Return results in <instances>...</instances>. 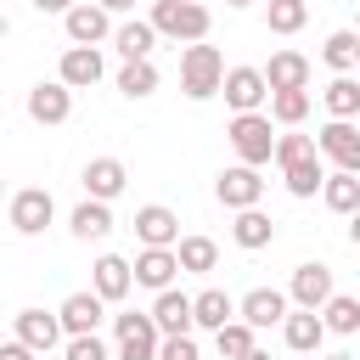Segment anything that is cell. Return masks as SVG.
<instances>
[{"instance_id": "cell-1", "label": "cell", "mask_w": 360, "mask_h": 360, "mask_svg": "<svg viewBox=\"0 0 360 360\" xmlns=\"http://www.w3.org/2000/svg\"><path fill=\"white\" fill-rule=\"evenodd\" d=\"M225 56H219V45H186L180 51V96L186 101H214L219 90H225Z\"/></svg>"}, {"instance_id": "cell-2", "label": "cell", "mask_w": 360, "mask_h": 360, "mask_svg": "<svg viewBox=\"0 0 360 360\" xmlns=\"http://www.w3.org/2000/svg\"><path fill=\"white\" fill-rule=\"evenodd\" d=\"M163 39H174V45H202L208 39V28H214V17H208V6L202 0H152V17H146Z\"/></svg>"}, {"instance_id": "cell-3", "label": "cell", "mask_w": 360, "mask_h": 360, "mask_svg": "<svg viewBox=\"0 0 360 360\" xmlns=\"http://www.w3.org/2000/svg\"><path fill=\"white\" fill-rule=\"evenodd\" d=\"M270 124H276L270 112H236V118H231L225 135H231V146H236V163L264 169V163L276 158V141H281V135H270Z\"/></svg>"}, {"instance_id": "cell-4", "label": "cell", "mask_w": 360, "mask_h": 360, "mask_svg": "<svg viewBox=\"0 0 360 360\" xmlns=\"http://www.w3.org/2000/svg\"><path fill=\"white\" fill-rule=\"evenodd\" d=\"M112 332H118V360H158V349H163V332H158L152 309L146 315L141 309L112 315Z\"/></svg>"}, {"instance_id": "cell-5", "label": "cell", "mask_w": 360, "mask_h": 360, "mask_svg": "<svg viewBox=\"0 0 360 360\" xmlns=\"http://www.w3.org/2000/svg\"><path fill=\"white\" fill-rule=\"evenodd\" d=\"M315 146H321V158H326L332 169H343V174H360V129H354L349 118H332V124H321V129H315Z\"/></svg>"}, {"instance_id": "cell-6", "label": "cell", "mask_w": 360, "mask_h": 360, "mask_svg": "<svg viewBox=\"0 0 360 360\" xmlns=\"http://www.w3.org/2000/svg\"><path fill=\"white\" fill-rule=\"evenodd\" d=\"M214 197H219L231 214H242V208H259V197H264V180H259V169H248V163H231V169H219V180H214Z\"/></svg>"}, {"instance_id": "cell-7", "label": "cell", "mask_w": 360, "mask_h": 360, "mask_svg": "<svg viewBox=\"0 0 360 360\" xmlns=\"http://www.w3.org/2000/svg\"><path fill=\"white\" fill-rule=\"evenodd\" d=\"M6 214H11V231H17V236H39V231L56 219V202H51L45 186H22V191L11 197Z\"/></svg>"}, {"instance_id": "cell-8", "label": "cell", "mask_w": 360, "mask_h": 360, "mask_svg": "<svg viewBox=\"0 0 360 360\" xmlns=\"http://www.w3.org/2000/svg\"><path fill=\"white\" fill-rule=\"evenodd\" d=\"M287 298H292V309H326L332 298H338V287H332V270L326 264H298L292 270V281H287Z\"/></svg>"}, {"instance_id": "cell-9", "label": "cell", "mask_w": 360, "mask_h": 360, "mask_svg": "<svg viewBox=\"0 0 360 360\" xmlns=\"http://www.w3.org/2000/svg\"><path fill=\"white\" fill-rule=\"evenodd\" d=\"M219 96H225L231 112H259V107L270 101V79H264V68H231Z\"/></svg>"}, {"instance_id": "cell-10", "label": "cell", "mask_w": 360, "mask_h": 360, "mask_svg": "<svg viewBox=\"0 0 360 360\" xmlns=\"http://www.w3.org/2000/svg\"><path fill=\"white\" fill-rule=\"evenodd\" d=\"M11 338H22L34 354H51L68 332H62V315H51V309H17L11 315Z\"/></svg>"}, {"instance_id": "cell-11", "label": "cell", "mask_w": 360, "mask_h": 360, "mask_svg": "<svg viewBox=\"0 0 360 360\" xmlns=\"http://www.w3.org/2000/svg\"><path fill=\"white\" fill-rule=\"evenodd\" d=\"M152 321H158V332H163V338H186V332L197 326V298H191V292H180V287H169V292H158V298H152Z\"/></svg>"}, {"instance_id": "cell-12", "label": "cell", "mask_w": 360, "mask_h": 360, "mask_svg": "<svg viewBox=\"0 0 360 360\" xmlns=\"http://www.w3.org/2000/svg\"><path fill=\"white\" fill-rule=\"evenodd\" d=\"M62 28H68V45H101L107 34H118V28H112V11H101L96 0H79V6L62 17Z\"/></svg>"}, {"instance_id": "cell-13", "label": "cell", "mask_w": 360, "mask_h": 360, "mask_svg": "<svg viewBox=\"0 0 360 360\" xmlns=\"http://www.w3.org/2000/svg\"><path fill=\"white\" fill-rule=\"evenodd\" d=\"M101 73H107V62H101L96 45H68L62 62H56V79L68 90H90V84H101Z\"/></svg>"}, {"instance_id": "cell-14", "label": "cell", "mask_w": 360, "mask_h": 360, "mask_svg": "<svg viewBox=\"0 0 360 360\" xmlns=\"http://www.w3.org/2000/svg\"><path fill=\"white\" fill-rule=\"evenodd\" d=\"M135 236H141V248H180V214L163 202H146V208H135Z\"/></svg>"}, {"instance_id": "cell-15", "label": "cell", "mask_w": 360, "mask_h": 360, "mask_svg": "<svg viewBox=\"0 0 360 360\" xmlns=\"http://www.w3.org/2000/svg\"><path fill=\"white\" fill-rule=\"evenodd\" d=\"M56 315H62V332H68V338H90V332L101 326V315H107V298H101L96 287H90V292H68Z\"/></svg>"}, {"instance_id": "cell-16", "label": "cell", "mask_w": 360, "mask_h": 360, "mask_svg": "<svg viewBox=\"0 0 360 360\" xmlns=\"http://www.w3.org/2000/svg\"><path fill=\"white\" fill-rule=\"evenodd\" d=\"M68 112H73V90L62 79H39L28 90V118L34 124H68Z\"/></svg>"}, {"instance_id": "cell-17", "label": "cell", "mask_w": 360, "mask_h": 360, "mask_svg": "<svg viewBox=\"0 0 360 360\" xmlns=\"http://www.w3.org/2000/svg\"><path fill=\"white\" fill-rule=\"evenodd\" d=\"M174 276H180V253H174V248H141V253H135V287L169 292Z\"/></svg>"}, {"instance_id": "cell-18", "label": "cell", "mask_w": 360, "mask_h": 360, "mask_svg": "<svg viewBox=\"0 0 360 360\" xmlns=\"http://www.w3.org/2000/svg\"><path fill=\"white\" fill-rule=\"evenodd\" d=\"M90 287H96L107 304H124V298H129V287H135V264H129V259H118V253H101V259L90 264Z\"/></svg>"}, {"instance_id": "cell-19", "label": "cell", "mask_w": 360, "mask_h": 360, "mask_svg": "<svg viewBox=\"0 0 360 360\" xmlns=\"http://www.w3.org/2000/svg\"><path fill=\"white\" fill-rule=\"evenodd\" d=\"M79 180H84V197H96V202H112V197L129 186V169H124L118 158H90Z\"/></svg>"}, {"instance_id": "cell-20", "label": "cell", "mask_w": 360, "mask_h": 360, "mask_svg": "<svg viewBox=\"0 0 360 360\" xmlns=\"http://www.w3.org/2000/svg\"><path fill=\"white\" fill-rule=\"evenodd\" d=\"M287 304H292L287 292H276V287H253V292L242 298V321H248L253 332H264V326H281V321L292 315Z\"/></svg>"}, {"instance_id": "cell-21", "label": "cell", "mask_w": 360, "mask_h": 360, "mask_svg": "<svg viewBox=\"0 0 360 360\" xmlns=\"http://www.w3.org/2000/svg\"><path fill=\"white\" fill-rule=\"evenodd\" d=\"M281 338H287L292 354H315V349L326 343V321H321V309H292V315L281 321Z\"/></svg>"}, {"instance_id": "cell-22", "label": "cell", "mask_w": 360, "mask_h": 360, "mask_svg": "<svg viewBox=\"0 0 360 360\" xmlns=\"http://www.w3.org/2000/svg\"><path fill=\"white\" fill-rule=\"evenodd\" d=\"M264 79H270V96H276V90H309V56L276 51V56L264 62Z\"/></svg>"}, {"instance_id": "cell-23", "label": "cell", "mask_w": 360, "mask_h": 360, "mask_svg": "<svg viewBox=\"0 0 360 360\" xmlns=\"http://www.w3.org/2000/svg\"><path fill=\"white\" fill-rule=\"evenodd\" d=\"M231 242H236V248H248V253H259V248H270V242H276V219H270L264 208H242V214L231 219Z\"/></svg>"}, {"instance_id": "cell-24", "label": "cell", "mask_w": 360, "mask_h": 360, "mask_svg": "<svg viewBox=\"0 0 360 360\" xmlns=\"http://www.w3.org/2000/svg\"><path fill=\"white\" fill-rule=\"evenodd\" d=\"M242 315V298H231L225 287H202L197 292V326L202 332H219V326H231Z\"/></svg>"}, {"instance_id": "cell-25", "label": "cell", "mask_w": 360, "mask_h": 360, "mask_svg": "<svg viewBox=\"0 0 360 360\" xmlns=\"http://www.w3.org/2000/svg\"><path fill=\"white\" fill-rule=\"evenodd\" d=\"M158 39H163V34H158L152 22H141V17L118 22V34H112V45H118L124 62H152V45H158Z\"/></svg>"}, {"instance_id": "cell-26", "label": "cell", "mask_w": 360, "mask_h": 360, "mask_svg": "<svg viewBox=\"0 0 360 360\" xmlns=\"http://www.w3.org/2000/svg\"><path fill=\"white\" fill-rule=\"evenodd\" d=\"M68 231H73L79 242H101V236L112 231V208H107V202H96V197H84V202L68 214Z\"/></svg>"}, {"instance_id": "cell-27", "label": "cell", "mask_w": 360, "mask_h": 360, "mask_svg": "<svg viewBox=\"0 0 360 360\" xmlns=\"http://www.w3.org/2000/svg\"><path fill=\"white\" fill-rule=\"evenodd\" d=\"M321 202L332 208V214H360V174H343V169H332L326 174V186H321Z\"/></svg>"}, {"instance_id": "cell-28", "label": "cell", "mask_w": 360, "mask_h": 360, "mask_svg": "<svg viewBox=\"0 0 360 360\" xmlns=\"http://www.w3.org/2000/svg\"><path fill=\"white\" fill-rule=\"evenodd\" d=\"M321 62H326L332 73H354V68H360V34H354V28H338V34H326V45H321Z\"/></svg>"}, {"instance_id": "cell-29", "label": "cell", "mask_w": 360, "mask_h": 360, "mask_svg": "<svg viewBox=\"0 0 360 360\" xmlns=\"http://www.w3.org/2000/svg\"><path fill=\"white\" fill-rule=\"evenodd\" d=\"M326 174H332V169H326V158H321V152H315V158H304V163H292V169H281V180H287V191H292V197H315V191L326 186Z\"/></svg>"}, {"instance_id": "cell-30", "label": "cell", "mask_w": 360, "mask_h": 360, "mask_svg": "<svg viewBox=\"0 0 360 360\" xmlns=\"http://www.w3.org/2000/svg\"><path fill=\"white\" fill-rule=\"evenodd\" d=\"M180 270H191V276H208L214 264H219V242L214 236H180Z\"/></svg>"}, {"instance_id": "cell-31", "label": "cell", "mask_w": 360, "mask_h": 360, "mask_svg": "<svg viewBox=\"0 0 360 360\" xmlns=\"http://www.w3.org/2000/svg\"><path fill=\"white\" fill-rule=\"evenodd\" d=\"M321 101H326L332 118H354V112H360V79H354V73H338V79L321 90Z\"/></svg>"}, {"instance_id": "cell-32", "label": "cell", "mask_w": 360, "mask_h": 360, "mask_svg": "<svg viewBox=\"0 0 360 360\" xmlns=\"http://www.w3.org/2000/svg\"><path fill=\"white\" fill-rule=\"evenodd\" d=\"M214 349H219V360H248L259 343H253V326L236 315L231 326H219V332H214Z\"/></svg>"}, {"instance_id": "cell-33", "label": "cell", "mask_w": 360, "mask_h": 360, "mask_svg": "<svg viewBox=\"0 0 360 360\" xmlns=\"http://www.w3.org/2000/svg\"><path fill=\"white\" fill-rule=\"evenodd\" d=\"M270 118H276L281 129H298V124L309 118V90H276V96H270Z\"/></svg>"}, {"instance_id": "cell-34", "label": "cell", "mask_w": 360, "mask_h": 360, "mask_svg": "<svg viewBox=\"0 0 360 360\" xmlns=\"http://www.w3.org/2000/svg\"><path fill=\"white\" fill-rule=\"evenodd\" d=\"M118 90H124L129 101H146V96L158 90V68H152V62H124V68H118Z\"/></svg>"}, {"instance_id": "cell-35", "label": "cell", "mask_w": 360, "mask_h": 360, "mask_svg": "<svg viewBox=\"0 0 360 360\" xmlns=\"http://www.w3.org/2000/svg\"><path fill=\"white\" fill-rule=\"evenodd\" d=\"M321 321H326V332H360V298H349V292H338L326 309H321Z\"/></svg>"}, {"instance_id": "cell-36", "label": "cell", "mask_w": 360, "mask_h": 360, "mask_svg": "<svg viewBox=\"0 0 360 360\" xmlns=\"http://www.w3.org/2000/svg\"><path fill=\"white\" fill-rule=\"evenodd\" d=\"M304 22H309L304 0H270V34H298Z\"/></svg>"}, {"instance_id": "cell-37", "label": "cell", "mask_w": 360, "mask_h": 360, "mask_svg": "<svg viewBox=\"0 0 360 360\" xmlns=\"http://www.w3.org/2000/svg\"><path fill=\"white\" fill-rule=\"evenodd\" d=\"M321 146H315V135H298V129H287L281 141H276V163L281 169H292V163H304V158H315Z\"/></svg>"}, {"instance_id": "cell-38", "label": "cell", "mask_w": 360, "mask_h": 360, "mask_svg": "<svg viewBox=\"0 0 360 360\" xmlns=\"http://www.w3.org/2000/svg\"><path fill=\"white\" fill-rule=\"evenodd\" d=\"M62 360H107V343H101L96 332H90V338H68Z\"/></svg>"}, {"instance_id": "cell-39", "label": "cell", "mask_w": 360, "mask_h": 360, "mask_svg": "<svg viewBox=\"0 0 360 360\" xmlns=\"http://www.w3.org/2000/svg\"><path fill=\"white\" fill-rule=\"evenodd\" d=\"M158 360H197V338H191V332H186V338H163Z\"/></svg>"}, {"instance_id": "cell-40", "label": "cell", "mask_w": 360, "mask_h": 360, "mask_svg": "<svg viewBox=\"0 0 360 360\" xmlns=\"http://www.w3.org/2000/svg\"><path fill=\"white\" fill-rule=\"evenodd\" d=\"M0 360H45V354H34L22 338H11V343H0Z\"/></svg>"}, {"instance_id": "cell-41", "label": "cell", "mask_w": 360, "mask_h": 360, "mask_svg": "<svg viewBox=\"0 0 360 360\" xmlns=\"http://www.w3.org/2000/svg\"><path fill=\"white\" fill-rule=\"evenodd\" d=\"M79 0H34V11H51V17H68Z\"/></svg>"}, {"instance_id": "cell-42", "label": "cell", "mask_w": 360, "mask_h": 360, "mask_svg": "<svg viewBox=\"0 0 360 360\" xmlns=\"http://www.w3.org/2000/svg\"><path fill=\"white\" fill-rule=\"evenodd\" d=\"M96 6H101V11H112V17H118V11H135V0H96Z\"/></svg>"}, {"instance_id": "cell-43", "label": "cell", "mask_w": 360, "mask_h": 360, "mask_svg": "<svg viewBox=\"0 0 360 360\" xmlns=\"http://www.w3.org/2000/svg\"><path fill=\"white\" fill-rule=\"evenodd\" d=\"M349 242L360 248V214H349Z\"/></svg>"}, {"instance_id": "cell-44", "label": "cell", "mask_w": 360, "mask_h": 360, "mask_svg": "<svg viewBox=\"0 0 360 360\" xmlns=\"http://www.w3.org/2000/svg\"><path fill=\"white\" fill-rule=\"evenodd\" d=\"M248 360H270V354H264V349H253V354H248Z\"/></svg>"}, {"instance_id": "cell-45", "label": "cell", "mask_w": 360, "mask_h": 360, "mask_svg": "<svg viewBox=\"0 0 360 360\" xmlns=\"http://www.w3.org/2000/svg\"><path fill=\"white\" fill-rule=\"evenodd\" d=\"M326 360H360V354H326Z\"/></svg>"}, {"instance_id": "cell-46", "label": "cell", "mask_w": 360, "mask_h": 360, "mask_svg": "<svg viewBox=\"0 0 360 360\" xmlns=\"http://www.w3.org/2000/svg\"><path fill=\"white\" fill-rule=\"evenodd\" d=\"M225 6H253V0H225Z\"/></svg>"}, {"instance_id": "cell-47", "label": "cell", "mask_w": 360, "mask_h": 360, "mask_svg": "<svg viewBox=\"0 0 360 360\" xmlns=\"http://www.w3.org/2000/svg\"><path fill=\"white\" fill-rule=\"evenodd\" d=\"M354 34H360V22H354Z\"/></svg>"}, {"instance_id": "cell-48", "label": "cell", "mask_w": 360, "mask_h": 360, "mask_svg": "<svg viewBox=\"0 0 360 360\" xmlns=\"http://www.w3.org/2000/svg\"><path fill=\"white\" fill-rule=\"evenodd\" d=\"M354 6H360V0H354Z\"/></svg>"}, {"instance_id": "cell-49", "label": "cell", "mask_w": 360, "mask_h": 360, "mask_svg": "<svg viewBox=\"0 0 360 360\" xmlns=\"http://www.w3.org/2000/svg\"><path fill=\"white\" fill-rule=\"evenodd\" d=\"M45 360H51V354H45Z\"/></svg>"}]
</instances>
